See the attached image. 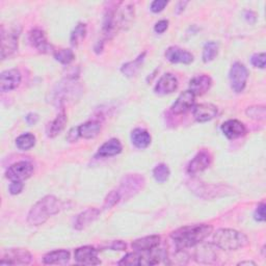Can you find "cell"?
Instances as JSON below:
<instances>
[{"mask_svg":"<svg viewBox=\"0 0 266 266\" xmlns=\"http://www.w3.org/2000/svg\"><path fill=\"white\" fill-rule=\"evenodd\" d=\"M122 3L110 4L105 10L102 32L105 39H113L120 29L128 26L134 17V7L130 4L121 7Z\"/></svg>","mask_w":266,"mask_h":266,"instance_id":"1","label":"cell"},{"mask_svg":"<svg viewBox=\"0 0 266 266\" xmlns=\"http://www.w3.org/2000/svg\"><path fill=\"white\" fill-rule=\"evenodd\" d=\"M212 226L206 224L190 225L174 231L171 234V238L175 242L177 250L183 251L199 244L212 233Z\"/></svg>","mask_w":266,"mask_h":266,"instance_id":"2","label":"cell"},{"mask_svg":"<svg viewBox=\"0 0 266 266\" xmlns=\"http://www.w3.org/2000/svg\"><path fill=\"white\" fill-rule=\"evenodd\" d=\"M61 208L62 203L58 198L55 196H46L31 207L27 222L32 226L43 225L50 217L58 215Z\"/></svg>","mask_w":266,"mask_h":266,"instance_id":"3","label":"cell"},{"mask_svg":"<svg viewBox=\"0 0 266 266\" xmlns=\"http://www.w3.org/2000/svg\"><path fill=\"white\" fill-rule=\"evenodd\" d=\"M214 242L217 247L225 251H235L244 247L249 239L247 237L233 229H219L214 236Z\"/></svg>","mask_w":266,"mask_h":266,"instance_id":"4","label":"cell"},{"mask_svg":"<svg viewBox=\"0 0 266 266\" xmlns=\"http://www.w3.org/2000/svg\"><path fill=\"white\" fill-rule=\"evenodd\" d=\"M20 36V29L16 27L9 29L8 31L3 28L2 30V59L6 60L10 58L18 49V40Z\"/></svg>","mask_w":266,"mask_h":266,"instance_id":"5","label":"cell"},{"mask_svg":"<svg viewBox=\"0 0 266 266\" xmlns=\"http://www.w3.org/2000/svg\"><path fill=\"white\" fill-rule=\"evenodd\" d=\"M247 77L249 71L244 65H242L241 63H235L232 65L229 73V78L231 87L234 92L241 93L244 90Z\"/></svg>","mask_w":266,"mask_h":266,"instance_id":"6","label":"cell"},{"mask_svg":"<svg viewBox=\"0 0 266 266\" xmlns=\"http://www.w3.org/2000/svg\"><path fill=\"white\" fill-rule=\"evenodd\" d=\"M32 260L31 254L23 249H11L6 252L0 265H24Z\"/></svg>","mask_w":266,"mask_h":266,"instance_id":"7","label":"cell"},{"mask_svg":"<svg viewBox=\"0 0 266 266\" xmlns=\"http://www.w3.org/2000/svg\"><path fill=\"white\" fill-rule=\"evenodd\" d=\"M33 174V166L28 162H18L12 165L7 173L6 177L11 181H23L28 179Z\"/></svg>","mask_w":266,"mask_h":266,"instance_id":"8","label":"cell"},{"mask_svg":"<svg viewBox=\"0 0 266 266\" xmlns=\"http://www.w3.org/2000/svg\"><path fill=\"white\" fill-rule=\"evenodd\" d=\"M212 163V156L207 151L199 152L187 167V173L190 176H196L207 170Z\"/></svg>","mask_w":266,"mask_h":266,"instance_id":"9","label":"cell"},{"mask_svg":"<svg viewBox=\"0 0 266 266\" xmlns=\"http://www.w3.org/2000/svg\"><path fill=\"white\" fill-rule=\"evenodd\" d=\"M21 82V73L17 69L7 70L0 75V91L7 93L19 86Z\"/></svg>","mask_w":266,"mask_h":266,"instance_id":"10","label":"cell"},{"mask_svg":"<svg viewBox=\"0 0 266 266\" xmlns=\"http://www.w3.org/2000/svg\"><path fill=\"white\" fill-rule=\"evenodd\" d=\"M165 56L166 59L173 64L189 65L193 62V56L191 53L178 46L169 47L165 53Z\"/></svg>","mask_w":266,"mask_h":266,"instance_id":"11","label":"cell"},{"mask_svg":"<svg viewBox=\"0 0 266 266\" xmlns=\"http://www.w3.org/2000/svg\"><path fill=\"white\" fill-rule=\"evenodd\" d=\"M74 258L77 263L83 265H98L101 263L98 258V251L88 245L78 247L74 253Z\"/></svg>","mask_w":266,"mask_h":266,"instance_id":"12","label":"cell"},{"mask_svg":"<svg viewBox=\"0 0 266 266\" xmlns=\"http://www.w3.org/2000/svg\"><path fill=\"white\" fill-rule=\"evenodd\" d=\"M194 101L196 96L193 95V93L190 91H185L182 94H180L178 99L172 105V112L175 115L185 114L194 105Z\"/></svg>","mask_w":266,"mask_h":266,"instance_id":"13","label":"cell"},{"mask_svg":"<svg viewBox=\"0 0 266 266\" xmlns=\"http://www.w3.org/2000/svg\"><path fill=\"white\" fill-rule=\"evenodd\" d=\"M28 39H29L30 44L40 52H42V53H50L52 51L55 52L53 47L48 43L46 34L43 30H41L39 28L31 29L29 31Z\"/></svg>","mask_w":266,"mask_h":266,"instance_id":"14","label":"cell"},{"mask_svg":"<svg viewBox=\"0 0 266 266\" xmlns=\"http://www.w3.org/2000/svg\"><path fill=\"white\" fill-rule=\"evenodd\" d=\"M177 88H178L177 77L171 73H166L159 78L154 90H155V93L159 95H169L174 93Z\"/></svg>","mask_w":266,"mask_h":266,"instance_id":"15","label":"cell"},{"mask_svg":"<svg viewBox=\"0 0 266 266\" xmlns=\"http://www.w3.org/2000/svg\"><path fill=\"white\" fill-rule=\"evenodd\" d=\"M218 115L217 106L210 103H203L196 105L193 109V117L198 122L204 123L215 119Z\"/></svg>","mask_w":266,"mask_h":266,"instance_id":"16","label":"cell"},{"mask_svg":"<svg viewBox=\"0 0 266 266\" xmlns=\"http://www.w3.org/2000/svg\"><path fill=\"white\" fill-rule=\"evenodd\" d=\"M223 133L229 139H235L246 134V127L238 120H229L222 125Z\"/></svg>","mask_w":266,"mask_h":266,"instance_id":"17","label":"cell"},{"mask_svg":"<svg viewBox=\"0 0 266 266\" xmlns=\"http://www.w3.org/2000/svg\"><path fill=\"white\" fill-rule=\"evenodd\" d=\"M99 216H100L99 209L88 208L77 216L74 223V228L76 230H83L86 227H88L92 223H94L99 218Z\"/></svg>","mask_w":266,"mask_h":266,"instance_id":"18","label":"cell"},{"mask_svg":"<svg viewBox=\"0 0 266 266\" xmlns=\"http://www.w3.org/2000/svg\"><path fill=\"white\" fill-rule=\"evenodd\" d=\"M194 259L198 263L212 264L218 260V252L211 244L201 245L194 253Z\"/></svg>","mask_w":266,"mask_h":266,"instance_id":"19","label":"cell"},{"mask_svg":"<svg viewBox=\"0 0 266 266\" xmlns=\"http://www.w3.org/2000/svg\"><path fill=\"white\" fill-rule=\"evenodd\" d=\"M212 86V79L208 75H199L189 81V91L194 96H202Z\"/></svg>","mask_w":266,"mask_h":266,"instance_id":"20","label":"cell"},{"mask_svg":"<svg viewBox=\"0 0 266 266\" xmlns=\"http://www.w3.org/2000/svg\"><path fill=\"white\" fill-rule=\"evenodd\" d=\"M161 243V236L151 235L136 239L132 242V247L137 252H146L157 247Z\"/></svg>","mask_w":266,"mask_h":266,"instance_id":"21","label":"cell"},{"mask_svg":"<svg viewBox=\"0 0 266 266\" xmlns=\"http://www.w3.org/2000/svg\"><path fill=\"white\" fill-rule=\"evenodd\" d=\"M123 150L122 144L119 139L117 138H112L110 140H108L106 143H104L99 151H98V155L101 157H112V156H116L118 154H120Z\"/></svg>","mask_w":266,"mask_h":266,"instance_id":"22","label":"cell"},{"mask_svg":"<svg viewBox=\"0 0 266 266\" xmlns=\"http://www.w3.org/2000/svg\"><path fill=\"white\" fill-rule=\"evenodd\" d=\"M67 115L66 113L63 111L61 114L58 115V117L53 120L47 127V135L49 137H56L57 135H59L65 128L66 124H67Z\"/></svg>","mask_w":266,"mask_h":266,"instance_id":"23","label":"cell"},{"mask_svg":"<svg viewBox=\"0 0 266 266\" xmlns=\"http://www.w3.org/2000/svg\"><path fill=\"white\" fill-rule=\"evenodd\" d=\"M70 260V253L66 250L53 251L46 254L43 258L45 264H66Z\"/></svg>","mask_w":266,"mask_h":266,"instance_id":"24","label":"cell"},{"mask_svg":"<svg viewBox=\"0 0 266 266\" xmlns=\"http://www.w3.org/2000/svg\"><path fill=\"white\" fill-rule=\"evenodd\" d=\"M132 144L138 149H146L151 144V135L145 129H134L131 133Z\"/></svg>","mask_w":266,"mask_h":266,"instance_id":"25","label":"cell"},{"mask_svg":"<svg viewBox=\"0 0 266 266\" xmlns=\"http://www.w3.org/2000/svg\"><path fill=\"white\" fill-rule=\"evenodd\" d=\"M78 128H79L80 137L91 139V138L96 137L100 133L101 124L97 121H90V122H86V123L78 126Z\"/></svg>","mask_w":266,"mask_h":266,"instance_id":"26","label":"cell"},{"mask_svg":"<svg viewBox=\"0 0 266 266\" xmlns=\"http://www.w3.org/2000/svg\"><path fill=\"white\" fill-rule=\"evenodd\" d=\"M145 56H146V52H144L143 55H140V56H139L137 59H135L133 62H130V63L125 64V65L122 67V69H121L122 73L125 74V75L128 76V77L134 76V75L138 72V70L140 69V67H141V65H143V62H144V60H145Z\"/></svg>","mask_w":266,"mask_h":266,"instance_id":"27","label":"cell"},{"mask_svg":"<svg viewBox=\"0 0 266 266\" xmlns=\"http://www.w3.org/2000/svg\"><path fill=\"white\" fill-rule=\"evenodd\" d=\"M219 53V44L216 42H208L205 44L203 48L202 59L204 63H210L214 61Z\"/></svg>","mask_w":266,"mask_h":266,"instance_id":"28","label":"cell"},{"mask_svg":"<svg viewBox=\"0 0 266 266\" xmlns=\"http://www.w3.org/2000/svg\"><path fill=\"white\" fill-rule=\"evenodd\" d=\"M53 56H55V59L58 62H60L63 65H70L75 59L74 52L71 49L55 50V52H53Z\"/></svg>","mask_w":266,"mask_h":266,"instance_id":"29","label":"cell"},{"mask_svg":"<svg viewBox=\"0 0 266 266\" xmlns=\"http://www.w3.org/2000/svg\"><path fill=\"white\" fill-rule=\"evenodd\" d=\"M36 145V136L31 133H24L17 137L16 146L22 151H27Z\"/></svg>","mask_w":266,"mask_h":266,"instance_id":"30","label":"cell"},{"mask_svg":"<svg viewBox=\"0 0 266 266\" xmlns=\"http://www.w3.org/2000/svg\"><path fill=\"white\" fill-rule=\"evenodd\" d=\"M171 175L170 169L168 168V166L162 164V165H158L154 170H153V176L155 178V180L159 183H164L166 182L169 177Z\"/></svg>","mask_w":266,"mask_h":266,"instance_id":"31","label":"cell"},{"mask_svg":"<svg viewBox=\"0 0 266 266\" xmlns=\"http://www.w3.org/2000/svg\"><path fill=\"white\" fill-rule=\"evenodd\" d=\"M86 34V25L84 23H78L71 33V44L77 46Z\"/></svg>","mask_w":266,"mask_h":266,"instance_id":"32","label":"cell"},{"mask_svg":"<svg viewBox=\"0 0 266 266\" xmlns=\"http://www.w3.org/2000/svg\"><path fill=\"white\" fill-rule=\"evenodd\" d=\"M245 113L250 118L258 121H263L265 120V117H266V111L263 105L251 106V108L246 110Z\"/></svg>","mask_w":266,"mask_h":266,"instance_id":"33","label":"cell"},{"mask_svg":"<svg viewBox=\"0 0 266 266\" xmlns=\"http://www.w3.org/2000/svg\"><path fill=\"white\" fill-rule=\"evenodd\" d=\"M122 194L120 192V190H113L111 191L108 197L105 198L104 204H103V208L104 209H111L113 208L115 205H117L119 203V201L121 200Z\"/></svg>","mask_w":266,"mask_h":266,"instance_id":"34","label":"cell"},{"mask_svg":"<svg viewBox=\"0 0 266 266\" xmlns=\"http://www.w3.org/2000/svg\"><path fill=\"white\" fill-rule=\"evenodd\" d=\"M139 263H140V254L130 253L126 255L119 262V265H139Z\"/></svg>","mask_w":266,"mask_h":266,"instance_id":"35","label":"cell"},{"mask_svg":"<svg viewBox=\"0 0 266 266\" xmlns=\"http://www.w3.org/2000/svg\"><path fill=\"white\" fill-rule=\"evenodd\" d=\"M251 63L254 67L256 68H260V69H264L265 67V53L261 52V53H256L251 59Z\"/></svg>","mask_w":266,"mask_h":266,"instance_id":"36","label":"cell"},{"mask_svg":"<svg viewBox=\"0 0 266 266\" xmlns=\"http://www.w3.org/2000/svg\"><path fill=\"white\" fill-rule=\"evenodd\" d=\"M168 4L169 3L166 2V0H155V2H153L151 5V11L153 13L162 12L168 6Z\"/></svg>","mask_w":266,"mask_h":266,"instance_id":"37","label":"cell"},{"mask_svg":"<svg viewBox=\"0 0 266 266\" xmlns=\"http://www.w3.org/2000/svg\"><path fill=\"white\" fill-rule=\"evenodd\" d=\"M255 220L258 222H264L265 221V204L261 203L256 211H255Z\"/></svg>","mask_w":266,"mask_h":266,"instance_id":"38","label":"cell"},{"mask_svg":"<svg viewBox=\"0 0 266 266\" xmlns=\"http://www.w3.org/2000/svg\"><path fill=\"white\" fill-rule=\"evenodd\" d=\"M23 187L24 184L22 183V181H12L10 185V192L12 194H19L23 190Z\"/></svg>","mask_w":266,"mask_h":266,"instance_id":"39","label":"cell"},{"mask_svg":"<svg viewBox=\"0 0 266 266\" xmlns=\"http://www.w3.org/2000/svg\"><path fill=\"white\" fill-rule=\"evenodd\" d=\"M169 27V21L168 20H161L158 21L155 26H154V30L157 33H164Z\"/></svg>","mask_w":266,"mask_h":266,"instance_id":"40","label":"cell"},{"mask_svg":"<svg viewBox=\"0 0 266 266\" xmlns=\"http://www.w3.org/2000/svg\"><path fill=\"white\" fill-rule=\"evenodd\" d=\"M79 137H80V134H79V128H78V126L71 128L70 131L68 132V135H67V139H68V141H70V143L77 141Z\"/></svg>","mask_w":266,"mask_h":266,"instance_id":"41","label":"cell"},{"mask_svg":"<svg viewBox=\"0 0 266 266\" xmlns=\"http://www.w3.org/2000/svg\"><path fill=\"white\" fill-rule=\"evenodd\" d=\"M127 247L126 243L123 242L122 240H118V241H114L111 249L114 251H125Z\"/></svg>","mask_w":266,"mask_h":266,"instance_id":"42","label":"cell"},{"mask_svg":"<svg viewBox=\"0 0 266 266\" xmlns=\"http://www.w3.org/2000/svg\"><path fill=\"white\" fill-rule=\"evenodd\" d=\"M38 120H39V116H38L37 114L31 113V114H28V115L26 116V122H27L29 125H34V124L38 122Z\"/></svg>","mask_w":266,"mask_h":266,"instance_id":"43","label":"cell"},{"mask_svg":"<svg viewBox=\"0 0 266 266\" xmlns=\"http://www.w3.org/2000/svg\"><path fill=\"white\" fill-rule=\"evenodd\" d=\"M244 264H253V265H255V263L252 262V261H243V262L239 263V265H244Z\"/></svg>","mask_w":266,"mask_h":266,"instance_id":"44","label":"cell"}]
</instances>
